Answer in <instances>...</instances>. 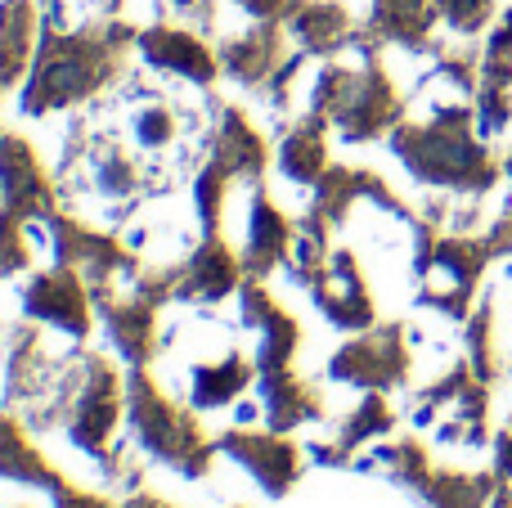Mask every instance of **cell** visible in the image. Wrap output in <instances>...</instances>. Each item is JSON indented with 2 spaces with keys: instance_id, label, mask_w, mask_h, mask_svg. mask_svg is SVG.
<instances>
[{
  "instance_id": "cell-1",
  "label": "cell",
  "mask_w": 512,
  "mask_h": 508,
  "mask_svg": "<svg viewBox=\"0 0 512 508\" xmlns=\"http://www.w3.org/2000/svg\"><path fill=\"white\" fill-rule=\"evenodd\" d=\"M135 36H140V27L126 18H104V23H86L72 32L41 23V45H36V59L27 68L18 108L27 117H45L104 95L122 72L126 50H135Z\"/></svg>"
},
{
  "instance_id": "cell-2",
  "label": "cell",
  "mask_w": 512,
  "mask_h": 508,
  "mask_svg": "<svg viewBox=\"0 0 512 508\" xmlns=\"http://www.w3.org/2000/svg\"><path fill=\"white\" fill-rule=\"evenodd\" d=\"M468 108H441V113H427L423 126H391V153L414 171L427 185H445V189H481L495 185V162L486 158L477 140L468 135Z\"/></svg>"
},
{
  "instance_id": "cell-3",
  "label": "cell",
  "mask_w": 512,
  "mask_h": 508,
  "mask_svg": "<svg viewBox=\"0 0 512 508\" xmlns=\"http://www.w3.org/2000/svg\"><path fill=\"white\" fill-rule=\"evenodd\" d=\"M126 419H131V446L144 459L176 468L180 477L207 473L216 441L203 437L194 414L171 405V396L144 374V365L131 369V378H126Z\"/></svg>"
},
{
  "instance_id": "cell-4",
  "label": "cell",
  "mask_w": 512,
  "mask_h": 508,
  "mask_svg": "<svg viewBox=\"0 0 512 508\" xmlns=\"http://www.w3.org/2000/svg\"><path fill=\"white\" fill-rule=\"evenodd\" d=\"M409 374V347H405V329L387 324V329H369L364 338L346 342L333 360H328V378L360 392H391L400 387Z\"/></svg>"
},
{
  "instance_id": "cell-5",
  "label": "cell",
  "mask_w": 512,
  "mask_h": 508,
  "mask_svg": "<svg viewBox=\"0 0 512 508\" xmlns=\"http://www.w3.org/2000/svg\"><path fill=\"white\" fill-rule=\"evenodd\" d=\"M135 54L144 59V68L158 72V77L171 81H189V86H212L216 72H221V59L216 50H207L203 32L194 27H167V23H153L135 36Z\"/></svg>"
},
{
  "instance_id": "cell-6",
  "label": "cell",
  "mask_w": 512,
  "mask_h": 508,
  "mask_svg": "<svg viewBox=\"0 0 512 508\" xmlns=\"http://www.w3.org/2000/svg\"><path fill=\"white\" fill-rule=\"evenodd\" d=\"M243 194V243H239V261L248 279H265L270 270H283L292 248V225L279 207L270 203L261 180H239Z\"/></svg>"
},
{
  "instance_id": "cell-7",
  "label": "cell",
  "mask_w": 512,
  "mask_h": 508,
  "mask_svg": "<svg viewBox=\"0 0 512 508\" xmlns=\"http://www.w3.org/2000/svg\"><path fill=\"white\" fill-rule=\"evenodd\" d=\"M239 329L252 333V360L256 374H274V369H288L292 351H297V320L265 293L261 279H243L239 288Z\"/></svg>"
},
{
  "instance_id": "cell-8",
  "label": "cell",
  "mask_w": 512,
  "mask_h": 508,
  "mask_svg": "<svg viewBox=\"0 0 512 508\" xmlns=\"http://www.w3.org/2000/svg\"><path fill=\"white\" fill-rule=\"evenodd\" d=\"M90 288L77 270L54 266L41 270L23 284V315L50 324V329L68 333V338H86L90 333Z\"/></svg>"
},
{
  "instance_id": "cell-9",
  "label": "cell",
  "mask_w": 512,
  "mask_h": 508,
  "mask_svg": "<svg viewBox=\"0 0 512 508\" xmlns=\"http://www.w3.org/2000/svg\"><path fill=\"white\" fill-rule=\"evenodd\" d=\"M95 302V315H99V333H104L108 351L126 360L131 369L149 365L153 351H158V306L144 302L135 293H99L90 297Z\"/></svg>"
},
{
  "instance_id": "cell-10",
  "label": "cell",
  "mask_w": 512,
  "mask_h": 508,
  "mask_svg": "<svg viewBox=\"0 0 512 508\" xmlns=\"http://www.w3.org/2000/svg\"><path fill=\"white\" fill-rule=\"evenodd\" d=\"M54 203H59V189L41 171L32 144L18 135H0V207L23 221H41L54 212Z\"/></svg>"
},
{
  "instance_id": "cell-11",
  "label": "cell",
  "mask_w": 512,
  "mask_h": 508,
  "mask_svg": "<svg viewBox=\"0 0 512 508\" xmlns=\"http://www.w3.org/2000/svg\"><path fill=\"white\" fill-rule=\"evenodd\" d=\"M310 302L324 311L328 324H337V329H369L373 324V297L369 288H364L360 279V266H355V257L346 248L328 252V266L315 275V284H310Z\"/></svg>"
},
{
  "instance_id": "cell-12",
  "label": "cell",
  "mask_w": 512,
  "mask_h": 508,
  "mask_svg": "<svg viewBox=\"0 0 512 508\" xmlns=\"http://www.w3.org/2000/svg\"><path fill=\"white\" fill-rule=\"evenodd\" d=\"M283 41H288V27L283 23H252L248 32H234L216 45V59H221V72L230 81L248 90H261L279 77L283 59Z\"/></svg>"
},
{
  "instance_id": "cell-13",
  "label": "cell",
  "mask_w": 512,
  "mask_h": 508,
  "mask_svg": "<svg viewBox=\"0 0 512 508\" xmlns=\"http://www.w3.org/2000/svg\"><path fill=\"white\" fill-rule=\"evenodd\" d=\"M243 279V261L221 234H203L198 248L180 261V275H176V302H221L239 288Z\"/></svg>"
},
{
  "instance_id": "cell-14",
  "label": "cell",
  "mask_w": 512,
  "mask_h": 508,
  "mask_svg": "<svg viewBox=\"0 0 512 508\" xmlns=\"http://www.w3.org/2000/svg\"><path fill=\"white\" fill-rule=\"evenodd\" d=\"M221 455H230L239 468H248L256 477V486L270 495H283L301 473V459L288 441H279V432H248V428H234L216 441Z\"/></svg>"
},
{
  "instance_id": "cell-15",
  "label": "cell",
  "mask_w": 512,
  "mask_h": 508,
  "mask_svg": "<svg viewBox=\"0 0 512 508\" xmlns=\"http://www.w3.org/2000/svg\"><path fill=\"white\" fill-rule=\"evenodd\" d=\"M207 162L221 167L230 180H261L265 176V140L252 131V122L234 104L212 108V135H207Z\"/></svg>"
},
{
  "instance_id": "cell-16",
  "label": "cell",
  "mask_w": 512,
  "mask_h": 508,
  "mask_svg": "<svg viewBox=\"0 0 512 508\" xmlns=\"http://www.w3.org/2000/svg\"><path fill=\"white\" fill-rule=\"evenodd\" d=\"M283 27L297 41V50L310 54V59H333V54H342L360 36L351 9L342 0H297L292 14L283 18Z\"/></svg>"
},
{
  "instance_id": "cell-17",
  "label": "cell",
  "mask_w": 512,
  "mask_h": 508,
  "mask_svg": "<svg viewBox=\"0 0 512 508\" xmlns=\"http://www.w3.org/2000/svg\"><path fill=\"white\" fill-rule=\"evenodd\" d=\"M41 45V5L36 0H0V90L18 86Z\"/></svg>"
},
{
  "instance_id": "cell-18",
  "label": "cell",
  "mask_w": 512,
  "mask_h": 508,
  "mask_svg": "<svg viewBox=\"0 0 512 508\" xmlns=\"http://www.w3.org/2000/svg\"><path fill=\"white\" fill-rule=\"evenodd\" d=\"M324 117L306 113L292 117L279 135V176L292 185H315L328 171V149H324Z\"/></svg>"
},
{
  "instance_id": "cell-19",
  "label": "cell",
  "mask_w": 512,
  "mask_h": 508,
  "mask_svg": "<svg viewBox=\"0 0 512 508\" xmlns=\"http://www.w3.org/2000/svg\"><path fill=\"white\" fill-rule=\"evenodd\" d=\"M256 401H261V414H265V423H270V432H288V428H297V423L319 419L315 387L292 378L288 369H274V374L256 378Z\"/></svg>"
},
{
  "instance_id": "cell-20",
  "label": "cell",
  "mask_w": 512,
  "mask_h": 508,
  "mask_svg": "<svg viewBox=\"0 0 512 508\" xmlns=\"http://www.w3.org/2000/svg\"><path fill=\"white\" fill-rule=\"evenodd\" d=\"M441 5L436 0H373L369 9V36L373 41H396L409 50H423Z\"/></svg>"
},
{
  "instance_id": "cell-21",
  "label": "cell",
  "mask_w": 512,
  "mask_h": 508,
  "mask_svg": "<svg viewBox=\"0 0 512 508\" xmlns=\"http://www.w3.org/2000/svg\"><path fill=\"white\" fill-rule=\"evenodd\" d=\"M391 423H396V419H391L382 392H364V401L355 405V414H346V419H342L337 437L324 441V446H310V455H315L319 464H342V459H351L355 450H360V441L391 432Z\"/></svg>"
},
{
  "instance_id": "cell-22",
  "label": "cell",
  "mask_w": 512,
  "mask_h": 508,
  "mask_svg": "<svg viewBox=\"0 0 512 508\" xmlns=\"http://www.w3.org/2000/svg\"><path fill=\"white\" fill-rule=\"evenodd\" d=\"M0 482H18V486H41V491H59L54 468L27 446L23 423L0 419Z\"/></svg>"
},
{
  "instance_id": "cell-23",
  "label": "cell",
  "mask_w": 512,
  "mask_h": 508,
  "mask_svg": "<svg viewBox=\"0 0 512 508\" xmlns=\"http://www.w3.org/2000/svg\"><path fill=\"white\" fill-rule=\"evenodd\" d=\"M355 468H360V473H373V477H387V482H396V486H414L418 491L423 477H427V455H423L418 441H391V446L369 450Z\"/></svg>"
},
{
  "instance_id": "cell-24",
  "label": "cell",
  "mask_w": 512,
  "mask_h": 508,
  "mask_svg": "<svg viewBox=\"0 0 512 508\" xmlns=\"http://www.w3.org/2000/svg\"><path fill=\"white\" fill-rule=\"evenodd\" d=\"M418 491H423L427 508H481V504H486V495H490V477L427 473Z\"/></svg>"
},
{
  "instance_id": "cell-25",
  "label": "cell",
  "mask_w": 512,
  "mask_h": 508,
  "mask_svg": "<svg viewBox=\"0 0 512 508\" xmlns=\"http://www.w3.org/2000/svg\"><path fill=\"white\" fill-rule=\"evenodd\" d=\"M32 261V234H27V221L0 207V279L27 270Z\"/></svg>"
},
{
  "instance_id": "cell-26",
  "label": "cell",
  "mask_w": 512,
  "mask_h": 508,
  "mask_svg": "<svg viewBox=\"0 0 512 508\" xmlns=\"http://www.w3.org/2000/svg\"><path fill=\"white\" fill-rule=\"evenodd\" d=\"M436 5H441V18L454 27V32H477V27L490 18L495 0H436Z\"/></svg>"
},
{
  "instance_id": "cell-27",
  "label": "cell",
  "mask_w": 512,
  "mask_h": 508,
  "mask_svg": "<svg viewBox=\"0 0 512 508\" xmlns=\"http://www.w3.org/2000/svg\"><path fill=\"white\" fill-rule=\"evenodd\" d=\"M167 14L176 18L180 27H194V32H212L216 23V0H167Z\"/></svg>"
},
{
  "instance_id": "cell-28",
  "label": "cell",
  "mask_w": 512,
  "mask_h": 508,
  "mask_svg": "<svg viewBox=\"0 0 512 508\" xmlns=\"http://www.w3.org/2000/svg\"><path fill=\"white\" fill-rule=\"evenodd\" d=\"M234 5H239L252 23H283V18L292 14V5H297V0H234Z\"/></svg>"
},
{
  "instance_id": "cell-29",
  "label": "cell",
  "mask_w": 512,
  "mask_h": 508,
  "mask_svg": "<svg viewBox=\"0 0 512 508\" xmlns=\"http://www.w3.org/2000/svg\"><path fill=\"white\" fill-rule=\"evenodd\" d=\"M54 508H117V504H108L104 495H81L72 486H59L54 491Z\"/></svg>"
},
{
  "instance_id": "cell-30",
  "label": "cell",
  "mask_w": 512,
  "mask_h": 508,
  "mask_svg": "<svg viewBox=\"0 0 512 508\" xmlns=\"http://www.w3.org/2000/svg\"><path fill=\"white\" fill-rule=\"evenodd\" d=\"M122 508H171V504H162V500H153V495H131Z\"/></svg>"
},
{
  "instance_id": "cell-31",
  "label": "cell",
  "mask_w": 512,
  "mask_h": 508,
  "mask_svg": "<svg viewBox=\"0 0 512 508\" xmlns=\"http://www.w3.org/2000/svg\"><path fill=\"white\" fill-rule=\"evenodd\" d=\"M508 171H512V158H508Z\"/></svg>"
}]
</instances>
